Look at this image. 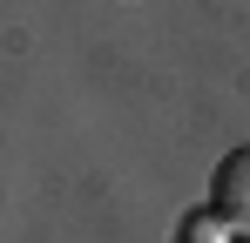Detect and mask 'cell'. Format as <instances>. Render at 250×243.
I'll list each match as a JSON object with an SVG mask.
<instances>
[{
    "mask_svg": "<svg viewBox=\"0 0 250 243\" xmlns=\"http://www.w3.org/2000/svg\"><path fill=\"white\" fill-rule=\"evenodd\" d=\"M209 209L223 216L230 237H250V149H230L209 176Z\"/></svg>",
    "mask_w": 250,
    "mask_h": 243,
    "instance_id": "cell-1",
    "label": "cell"
},
{
    "mask_svg": "<svg viewBox=\"0 0 250 243\" xmlns=\"http://www.w3.org/2000/svg\"><path fill=\"white\" fill-rule=\"evenodd\" d=\"M176 243H237V237L223 230V216H216V209H196V216H183Z\"/></svg>",
    "mask_w": 250,
    "mask_h": 243,
    "instance_id": "cell-2",
    "label": "cell"
},
{
    "mask_svg": "<svg viewBox=\"0 0 250 243\" xmlns=\"http://www.w3.org/2000/svg\"><path fill=\"white\" fill-rule=\"evenodd\" d=\"M237 243H250V237H237Z\"/></svg>",
    "mask_w": 250,
    "mask_h": 243,
    "instance_id": "cell-3",
    "label": "cell"
}]
</instances>
